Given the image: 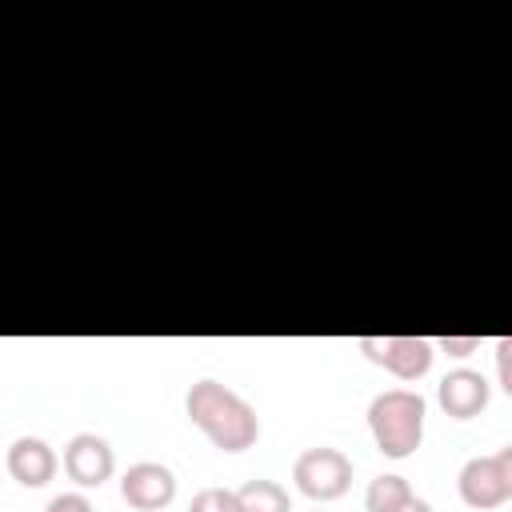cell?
Returning <instances> with one entry per match:
<instances>
[{
  "mask_svg": "<svg viewBox=\"0 0 512 512\" xmlns=\"http://www.w3.org/2000/svg\"><path fill=\"white\" fill-rule=\"evenodd\" d=\"M236 500L240 512H292V496L276 480H248L244 488H236Z\"/></svg>",
  "mask_w": 512,
  "mask_h": 512,
  "instance_id": "8fae6325",
  "label": "cell"
},
{
  "mask_svg": "<svg viewBox=\"0 0 512 512\" xmlns=\"http://www.w3.org/2000/svg\"><path fill=\"white\" fill-rule=\"evenodd\" d=\"M4 464H8L12 480H20L24 488H44V484L56 476V452H52V444L40 440V436H20V440H12Z\"/></svg>",
  "mask_w": 512,
  "mask_h": 512,
  "instance_id": "9c48e42d",
  "label": "cell"
},
{
  "mask_svg": "<svg viewBox=\"0 0 512 512\" xmlns=\"http://www.w3.org/2000/svg\"><path fill=\"white\" fill-rule=\"evenodd\" d=\"M184 412L220 452H244L260 436L256 408L220 380H196L184 396Z\"/></svg>",
  "mask_w": 512,
  "mask_h": 512,
  "instance_id": "6da1fadb",
  "label": "cell"
},
{
  "mask_svg": "<svg viewBox=\"0 0 512 512\" xmlns=\"http://www.w3.org/2000/svg\"><path fill=\"white\" fill-rule=\"evenodd\" d=\"M188 512H240V500L232 488H200L192 496Z\"/></svg>",
  "mask_w": 512,
  "mask_h": 512,
  "instance_id": "7c38bea8",
  "label": "cell"
},
{
  "mask_svg": "<svg viewBox=\"0 0 512 512\" xmlns=\"http://www.w3.org/2000/svg\"><path fill=\"white\" fill-rule=\"evenodd\" d=\"M428 404L412 388H388L368 404V432L388 460H408L424 440Z\"/></svg>",
  "mask_w": 512,
  "mask_h": 512,
  "instance_id": "7a4b0ae2",
  "label": "cell"
},
{
  "mask_svg": "<svg viewBox=\"0 0 512 512\" xmlns=\"http://www.w3.org/2000/svg\"><path fill=\"white\" fill-rule=\"evenodd\" d=\"M508 356H512V340H508V336H500V340H496V368H500V388H504V392H512V372H508Z\"/></svg>",
  "mask_w": 512,
  "mask_h": 512,
  "instance_id": "9a60e30c",
  "label": "cell"
},
{
  "mask_svg": "<svg viewBox=\"0 0 512 512\" xmlns=\"http://www.w3.org/2000/svg\"><path fill=\"white\" fill-rule=\"evenodd\" d=\"M412 484L396 472H384L376 480H368V492H364V508L368 512H400L408 500H412Z\"/></svg>",
  "mask_w": 512,
  "mask_h": 512,
  "instance_id": "30bf717a",
  "label": "cell"
},
{
  "mask_svg": "<svg viewBox=\"0 0 512 512\" xmlns=\"http://www.w3.org/2000/svg\"><path fill=\"white\" fill-rule=\"evenodd\" d=\"M456 492L476 512H492L508 504L512 500V444L496 448L492 456H472L456 476Z\"/></svg>",
  "mask_w": 512,
  "mask_h": 512,
  "instance_id": "3957f363",
  "label": "cell"
},
{
  "mask_svg": "<svg viewBox=\"0 0 512 512\" xmlns=\"http://www.w3.org/2000/svg\"><path fill=\"white\" fill-rule=\"evenodd\" d=\"M488 380L480 376V372H472V368H456V372H448L444 380H440V388H436V400H440V408L452 416V420H472V416H480L484 408H488Z\"/></svg>",
  "mask_w": 512,
  "mask_h": 512,
  "instance_id": "ba28073f",
  "label": "cell"
},
{
  "mask_svg": "<svg viewBox=\"0 0 512 512\" xmlns=\"http://www.w3.org/2000/svg\"><path fill=\"white\" fill-rule=\"evenodd\" d=\"M400 512H432V504H428V500H420V496H412V500H408Z\"/></svg>",
  "mask_w": 512,
  "mask_h": 512,
  "instance_id": "2e32d148",
  "label": "cell"
},
{
  "mask_svg": "<svg viewBox=\"0 0 512 512\" xmlns=\"http://www.w3.org/2000/svg\"><path fill=\"white\" fill-rule=\"evenodd\" d=\"M44 512H96V508H92L88 496H80V492H60V496H52V504H48Z\"/></svg>",
  "mask_w": 512,
  "mask_h": 512,
  "instance_id": "5bb4252c",
  "label": "cell"
},
{
  "mask_svg": "<svg viewBox=\"0 0 512 512\" xmlns=\"http://www.w3.org/2000/svg\"><path fill=\"white\" fill-rule=\"evenodd\" d=\"M116 468V456L108 448L104 436L96 432H76L68 444H64V472L68 480H76L80 488H100Z\"/></svg>",
  "mask_w": 512,
  "mask_h": 512,
  "instance_id": "52a82bcc",
  "label": "cell"
},
{
  "mask_svg": "<svg viewBox=\"0 0 512 512\" xmlns=\"http://www.w3.org/2000/svg\"><path fill=\"white\" fill-rule=\"evenodd\" d=\"M120 496L136 512H160L176 496V476H172V468H164L156 460H140L120 476Z\"/></svg>",
  "mask_w": 512,
  "mask_h": 512,
  "instance_id": "8992f818",
  "label": "cell"
},
{
  "mask_svg": "<svg viewBox=\"0 0 512 512\" xmlns=\"http://www.w3.org/2000/svg\"><path fill=\"white\" fill-rule=\"evenodd\" d=\"M432 348H440V352H448V356H472V352L480 348V336H440Z\"/></svg>",
  "mask_w": 512,
  "mask_h": 512,
  "instance_id": "4fadbf2b",
  "label": "cell"
},
{
  "mask_svg": "<svg viewBox=\"0 0 512 512\" xmlns=\"http://www.w3.org/2000/svg\"><path fill=\"white\" fill-rule=\"evenodd\" d=\"M292 480L308 500H340L352 488V460L340 448H308L296 456Z\"/></svg>",
  "mask_w": 512,
  "mask_h": 512,
  "instance_id": "277c9868",
  "label": "cell"
},
{
  "mask_svg": "<svg viewBox=\"0 0 512 512\" xmlns=\"http://www.w3.org/2000/svg\"><path fill=\"white\" fill-rule=\"evenodd\" d=\"M360 352L396 380H420L436 356L432 340L424 336H360Z\"/></svg>",
  "mask_w": 512,
  "mask_h": 512,
  "instance_id": "5b68a950",
  "label": "cell"
}]
</instances>
